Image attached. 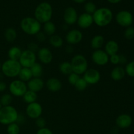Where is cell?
<instances>
[{
    "label": "cell",
    "instance_id": "23",
    "mask_svg": "<svg viewBox=\"0 0 134 134\" xmlns=\"http://www.w3.org/2000/svg\"><path fill=\"white\" fill-rule=\"evenodd\" d=\"M18 79L23 81L24 82H27L30 79L33 78L32 73H31L30 68H22L20 73L18 75Z\"/></svg>",
    "mask_w": 134,
    "mask_h": 134
},
{
    "label": "cell",
    "instance_id": "29",
    "mask_svg": "<svg viewBox=\"0 0 134 134\" xmlns=\"http://www.w3.org/2000/svg\"><path fill=\"white\" fill-rule=\"evenodd\" d=\"M22 98H23V100L25 103L30 104V103L37 102V94L36 92H34L31 91V90H27L26 92L24 94Z\"/></svg>",
    "mask_w": 134,
    "mask_h": 134
},
{
    "label": "cell",
    "instance_id": "40",
    "mask_svg": "<svg viewBox=\"0 0 134 134\" xmlns=\"http://www.w3.org/2000/svg\"><path fill=\"white\" fill-rule=\"evenodd\" d=\"M35 37H36L37 40L39 42H40V43H43L47 39V35L43 31H40L38 34L35 35Z\"/></svg>",
    "mask_w": 134,
    "mask_h": 134
},
{
    "label": "cell",
    "instance_id": "46",
    "mask_svg": "<svg viewBox=\"0 0 134 134\" xmlns=\"http://www.w3.org/2000/svg\"><path fill=\"white\" fill-rule=\"evenodd\" d=\"M65 50H66V52L68 54L73 53V51H74V48H73V46L70 45V44L66 47V49Z\"/></svg>",
    "mask_w": 134,
    "mask_h": 134
},
{
    "label": "cell",
    "instance_id": "48",
    "mask_svg": "<svg viewBox=\"0 0 134 134\" xmlns=\"http://www.w3.org/2000/svg\"><path fill=\"white\" fill-rule=\"evenodd\" d=\"M75 3H78V4H81V3H83L86 1V0H73Z\"/></svg>",
    "mask_w": 134,
    "mask_h": 134
},
{
    "label": "cell",
    "instance_id": "35",
    "mask_svg": "<svg viewBox=\"0 0 134 134\" xmlns=\"http://www.w3.org/2000/svg\"><path fill=\"white\" fill-rule=\"evenodd\" d=\"M124 69H125L126 74L128 75L129 77H134V61L128 63Z\"/></svg>",
    "mask_w": 134,
    "mask_h": 134
},
{
    "label": "cell",
    "instance_id": "2",
    "mask_svg": "<svg viewBox=\"0 0 134 134\" xmlns=\"http://www.w3.org/2000/svg\"><path fill=\"white\" fill-rule=\"evenodd\" d=\"M53 15L52 7L49 3L42 2L36 7L34 11V18L41 24L51 21Z\"/></svg>",
    "mask_w": 134,
    "mask_h": 134
},
{
    "label": "cell",
    "instance_id": "3",
    "mask_svg": "<svg viewBox=\"0 0 134 134\" xmlns=\"http://www.w3.org/2000/svg\"><path fill=\"white\" fill-rule=\"evenodd\" d=\"M20 28L25 34L29 35H35L41 30V24L34 17H25L20 23Z\"/></svg>",
    "mask_w": 134,
    "mask_h": 134
},
{
    "label": "cell",
    "instance_id": "20",
    "mask_svg": "<svg viewBox=\"0 0 134 134\" xmlns=\"http://www.w3.org/2000/svg\"><path fill=\"white\" fill-rule=\"evenodd\" d=\"M105 51L109 56L116 54L119 51V45L115 40L108 41L105 44Z\"/></svg>",
    "mask_w": 134,
    "mask_h": 134
},
{
    "label": "cell",
    "instance_id": "51",
    "mask_svg": "<svg viewBox=\"0 0 134 134\" xmlns=\"http://www.w3.org/2000/svg\"><path fill=\"white\" fill-rule=\"evenodd\" d=\"M133 82H134V80H133Z\"/></svg>",
    "mask_w": 134,
    "mask_h": 134
},
{
    "label": "cell",
    "instance_id": "27",
    "mask_svg": "<svg viewBox=\"0 0 134 134\" xmlns=\"http://www.w3.org/2000/svg\"><path fill=\"white\" fill-rule=\"evenodd\" d=\"M49 44L56 48H59L64 44V40L59 35L54 34L49 37Z\"/></svg>",
    "mask_w": 134,
    "mask_h": 134
},
{
    "label": "cell",
    "instance_id": "34",
    "mask_svg": "<svg viewBox=\"0 0 134 134\" xmlns=\"http://www.w3.org/2000/svg\"><path fill=\"white\" fill-rule=\"evenodd\" d=\"M87 82H86L85 79L83 78H81L80 77L79 79L77 81V82L75 83V85H74V86L75 87V88L77 89L79 91H84L85 90H86V88L88 86Z\"/></svg>",
    "mask_w": 134,
    "mask_h": 134
},
{
    "label": "cell",
    "instance_id": "43",
    "mask_svg": "<svg viewBox=\"0 0 134 134\" xmlns=\"http://www.w3.org/2000/svg\"><path fill=\"white\" fill-rule=\"evenodd\" d=\"M25 120H26V118L24 117V116L22 114L18 113V118H17V120L16 122L20 125V124H23V123H24Z\"/></svg>",
    "mask_w": 134,
    "mask_h": 134
},
{
    "label": "cell",
    "instance_id": "49",
    "mask_svg": "<svg viewBox=\"0 0 134 134\" xmlns=\"http://www.w3.org/2000/svg\"><path fill=\"white\" fill-rule=\"evenodd\" d=\"M1 65H2V64H1V61H0V71H1Z\"/></svg>",
    "mask_w": 134,
    "mask_h": 134
},
{
    "label": "cell",
    "instance_id": "11",
    "mask_svg": "<svg viewBox=\"0 0 134 134\" xmlns=\"http://www.w3.org/2000/svg\"><path fill=\"white\" fill-rule=\"evenodd\" d=\"M26 113L29 118L31 119H36L41 116L43 113V107L38 102L27 104L26 109Z\"/></svg>",
    "mask_w": 134,
    "mask_h": 134
},
{
    "label": "cell",
    "instance_id": "16",
    "mask_svg": "<svg viewBox=\"0 0 134 134\" xmlns=\"http://www.w3.org/2000/svg\"><path fill=\"white\" fill-rule=\"evenodd\" d=\"M77 25L81 29L89 28L94 23L93 17L92 14L84 13L79 16L77 21Z\"/></svg>",
    "mask_w": 134,
    "mask_h": 134
},
{
    "label": "cell",
    "instance_id": "4",
    "mask_svg": "<svg viewBox=\"0 0 134 134\" xmlns=\"http://www.w3.org/2000/svg\"><path fill=\"white\" fill-rule=\"evenodd\" d=\"M22 66L19 62L8 59L1 65V71L2 74L8 78H14L18 77Z\"/></svg>",
    "mask_w": 134,
    "mask_h": 134
},
{
    "label": "cell",
    "instance_id": "17",
    "mask_svg": "<svg viewBox=\"0 0 134 134\" xmlns=\"http://www.w3.org/2000/svg\"><path fill=\"white\" fill-rule=\"evenodd\" d=\"M115 122H116V127L121 129H126L129 128L132 125L133 119L132 116L128 114H122L118 116Z\"/></svg>",
    "mask_w": 134,
    "mask_h": 134
},
{
    "label": "cell",
    "instance_id": "32",
    "mask_svg": "<svg viewBox=\"0 0 134 134\" xmlns=\"http://www.w3.org/2000/svg\"><path fill=\"white\" fill-rule=\"evenodd\" d=\"M20 132V125L16 122L9 124L7 127V132L8 134H19Z\"/></svg>",
    "mask_w": 134,
    "mask_h": 134
},
{
    "label": "cell",
    "instance_id": "10",
    "mask_svg": "<svg viewBox=\"0 0 134 134\" xmlns=\"http://www.w3.org/2000/svg\"><path fill=\"white\" fill-rule=\"evenodd\" d=\"M92 60L96 65L104 66L109 62V56L104 50H96L92 54Z\"/></svg>",
    "mask_w": 134,
    "mask_h": 134
},
{
    "label": "cell",
    "instance_id": "50",
    "mask_svg": "<svg viewBox=\"0 0 134 134\" xmlns=\"http://www.w3.org/2000/svg\"><path fill=\"white\" fill-rule=\"evenodd\" d=\"M2 107H3L2 105H1V103H0V109H1V108H2Z\"/></svg>",
    "mask_w": 134,
    "mask_h": 134
},
{
    "label": "cell",
    "instance_id": "15",
    "mask_svg": "<svg viewBox=\"0 0 134 134\" xmlns=\"http://www.w3.org/2000/svg\"><path fill=\"white\" fill-rule=\"evenodd\" d=\"M37 53V57L41 64L47 65L51 64L53 60V54L51 50L48 48L43 47L39 48Z\"/></svg>",
    "mask_w": 134,
    "mask_h": 134
},
{
    "label": "cell",
    "instance_id": "36",
    "mask_svg": "<svg viewBox=\"0 0 134 134\" xmlns=\"http://www.w3.org/2000/svg\"><path fill=\"white\" fill-rule=\"evenodd\" d=\"M124 37L128 40H132L134 38V27L130 26L126 28L124 31Z\"/></svg>",
    "mask_w": 134,
    "mask_h": 134
},
{
    "label": "cell",
    "instance_id": "19",
    "mask_svg": "<svg viewBox=\"0 0 134 134\" xmlns=\"http://www.w3.org/2000/svg\"><path fill=\"white\" fill-rule=\"evenodd\" d=\"M46 87L52 92H57L62 89V83L56 77H51L46 82Z\"/></svg>",
    "mask_w": 134,
    "mask_h": 134
},
{
    "label": "cell",
    "instance_id": "31",
    "mask_svg": "<svg viewBox=\"0 0 134 134\" xmlns=\"http://www.w3.org/2000/svg\"><path fill=\"white\" fill-rule=\"evenodd\" d=\"M13 102V96L10 94H3L0 97V103L2 105L3 107L10 105Z\"/></svg>",
    "mask_w": 134,
    "mask_h": 134
},
{
    "label": "cell",
    "instance_id": "47",
    "mask_svg": "<svg viewBox=\"0 0 134 134\" xmlns=\"http://www.w3.org/2000/svg\"><path fill=\"white\" fill-rule=\"evenodd\" d=\"M122 1V0H107V1L111 4H117L121 2Z\"/></svg>",
    "mask_w": 134,
    "mask_h": 134
},
{
    "label": "cell",
    "instance_id": "13",
    "mask_svg": "<svg viewBox=\"0 0 134 134\" xmlns=\"http://www.w3.org/2000/svg\"><path fill=\"white\" fill-rule=\"evenodd\" d=\"M83 39V34L80 30L73 29L67 33L65 35V41L70 45L79 44Z\"/></svg>",
    "mask_w": 134,
    "mask_h": 134
},
{
    "label": "cell",
    "instance_id": "41",
    "mask_svg": "<svg viewBox=\"0 0 134 134\" xmlns=\"http://www.w3.org/2000/svg\"><path fill=\"white\" fill-rule=\"evenodd\" d=\"M109 62L113 65H118L119 64V54L112 55L109 56Z\"/></svg>",
    "mask_w": 134,
    "mask_h": 134
},
{
    "label": "cell",
    "instance_id": "33",
    "mask_svg": "<svg viewBox=\"0 0 134 134\" xmlns=\"http://www.w3.org/2000/svg\"><path fill=\"white\" fill-rule=\"evenodd\" d=\"M84 9H85V13L92 15L94 12L96 10L97 8L94 3L92 2V1H88V2H86L85 4Z\"/></svg>",
    "mask_w": 134,
    "mask_h": 134
},
{
    "label": "cell",
    "instance_id": "1",
    "mask_svg": "<svg viewBox=\"0 0 134 134\" xmlns=\"http://www.w3.org/2000/svg\"><path fill=\"white\" fill-rule=\"evenodd\" d=\"M94 23L98 27H106L110 24L113 18L112 10L107 7H100L97 9L92 14Z\"/></svg>",
    "mask_w": 134,
    "mask_h": 134
},
{
    "label": "cell",
    "instance_id": "28",
    "mask_svg": "<svg viewBox=\"0 0 134 134\" xmlns=\"http://www.w3.org/2000/svg\"><path fill=\"white\" fill-rule=\"evenodd\" d=\"M31 73H32L33 77H36V78H41L43 75V68L41 64L40 63L35 62L32 66L30 68Z\"/></svg>",
    "mask_w": 134,
    "mask_h": 134
},
{
    "label": "cell",
    "instance_id": "30",
    "mask_svg": "<svg viewBox=\"0 0 134 134\" xmlns=\"http://www.w3.org/2000/svg\"><path fill=\"white\" fill-rule=\"evenodd\" d=\"M59 70H60V73L65 75H69V74L73 73L71 62H63L59 65Z\"/></svg>",
    "mask_w": 134,
    "mask_h": 134
},
{
    "label": "cell",
    "instance_id": "39",
    "mask_svg": "<svg viewBox=\"0 0 134 134\" xmlns=\"http://www.w3.org/2000/svg\"><path fill=\"white\" fill-rule=\"evenodd\" d=\"M39 47H38V44L37 43H34V42H31L30 43L27 45V50L31 51V52H34V53H36L39 51Z\"/></svg>",
    "mask_w": 134,
    "mask_h": 134
},
{
    "label": "cell",
    "instance_id": "21",
    "mask_svg": "<svg viewBox=\"0 0 134 134\" xmlns=\"http://www.w3.org/2000/svg\"><path fill=\"white\" fill-rule=\"evenodd\" d=\"M126 75L125 69L122 66H116L111 72V77L113 81H119L124 78Z\"/></svg>",
    "mask_w": 134,
    "mask_h": 134
},
{
    "label": "cell",
    "instance_id": "42",
    "mask_svg": "<svg viewBox=\"0 0 134 134\" xmlns=\"http://www.w3.org/2000/svg\"><path fill=\"white\" fill-rule=\"evenodd\" d=\"M37 134H53V132L48 128H43L38 130Z\"/></svg>",
    "mask_w": 134,
    "mask_h": 134
},
{
    "label": "cell",
    "instance_id": "9",
    "mask_svg": "<svg viewBox=\"0 0 134 134\" xmlns=\"http://www.w3.org/2000/svg\"><path fill=\"white\" fill-rule=\"evenodd\" d=\"M36 54L27 49L22 51L18 62L22 68H30L36 62Z\"/></svg>",
    "mask_w": 134,
    "mask_h": 134
},
{
    "label": "cell",
    "instance_id": "26",
    "mask_svg": "<svg viewBox=\"0 0 134 134\" xmlns=\"http://www.w3.org/2000/svg\"><path fill=\"white\" fill-rule=\"evenodd\" d=\"M4 37L9 43H13L17 37V32L13 27H8L4 32Z\"/></svg>",
    "mask_w": 134,
    "mask_h": 134
},
{
    "label": "cell",
    "instance_id": "37",
    "mask_svg": "<svg viewBox=\"0 0 134 134\" xmlns=\"http://www.w3.org/2000/svg\"><path fill=\"white\" fill-rule=\"evenodd\" d=\"M79 78L80 75H79L76 74V73H73H73H71V74H69V75H68V82H69V83L71 85H73V86H74V85H75L76 82H77V81L79 79Z\"/></svg>",
    "mask_w": 134,
    "mask_h": 134
},
{
    "label": "cell",
    "instance_id": "18",
    "mask_svg": "<svg viewBox=\"0 0 134 134\" xmlns=\"http://www.w3.org/2000/svg\"><path fill=\"white\" fill-rule=\"evenodd\" d=\"M26 85H27V90L37 93L43 90L44 86V82L41 78L33 77L26 83Z\"/></svg>",
    "mask_w": 134,
    "mask_h": 134
},
{
    "label": "cell",
    "instance_id": "14",
    "mask_svg": "<svg viewBox=\"0 0 134 134\" xmlns=\"http://www.w3.org/2000/svg\"><path fill=\"white\" fill-rule=\"evenodd\" d=\"M78 17L79 15L77 11L75 8L72 7L66 8L64 10V20L66 25L71 26V25H73L77 23Z\"/></svg>",
    "mask_w": 134,
    "mask_h": 134
},
{
    "label": "cell",
    "instance_id": "45",
    "mask_svg": "<svg viewBox=\"0 0 134 134\" xmlns=\"http://www.w3.org/2000/svg\"><path fill=\"white\" fill-rule=\"evenodd\" d=\"M7 88V85L6 82L3 81H0V92H3L4 91H5Z\"/></svg>",
    "mask_w": 134,
    "mask_h": 134
},
{
    "label": "cell",
    "instance_id": "38",
    "mask_svg": "<svg viewBox=\"0 0 134 134\" xmlns=\"http://www.w3.org/2000/svg\"><path fill=\"white\" fill-rule=\"evenodd\" d=\"M35 124L39 128V129H41V128H45L47 122H46V120L44 118L40 116V117L35 119Z\"/></svg>",
    "mask_w": 134,
    "mask_h": 134
},
{
    "label": "cell",
    "instance_id": "44",
    "mask_svg": "<svg viewBox=\"0 0 134 134\" xmlns=\"http://www.w3.org/2000/svg\"><path fill=\"white\" fill-rule=\"evenodd\" d=\"M127 58L125 55L124 54H119V64L124 65L127 63Z\"/></svg>",
    "mask_w": 134,
    "mask_h": 134
},
{
    "label": "cell",
    "instance_id": "24",
    "mask_svg": "<svg viewBox=\"0 0 134 134\" xmlns=\"http://www.w3.org/2000/svg\"><path fill=\"white\" fill-rule=\"evenodd\" d=\"M22 51L20 47L17 46H14L10 48L8 51L7 55L9 59L13 60H17L18 61L21 54H22Z\"/></svg>",
    "mask_w": 134,
    "mask_h": 134
},
{
    "label": "cell",
    "instance_id": "22",
    "mask_svg": "<svg viewBox=\"0 0 134 134\" xmlns=\"http://www.w3.org/2000/svg\"><path fill=\"white\" fill-rule=\"evenodd\" d=\"M105 44V39L102 35H96L92 38L90 41V47L94 51L99 50L103 47Z\"/></svg>",
    "mask_w": 134,
    "mask_h": 134
},
{
    "label": "cell",
    "instance_id": "5",
    "mask_svg": "<svg viewBox=\"0 0 134 134\" xmlns=\"http://www.w3.org/2000/svg\"><path fill=\"white\" fill-rule=\"evenodd\" d=\"M18 116V111L11 105L3 107L0 109V124L8 126L12 123L16 122Z\"/></svg>",
    "mask_w": 134,
    "mask_h": 134
},
{
    "label": "cell",
    "instance_id": "25",
    "mask_svg": "<svg viewBox=\"0 0 134 134\" xmlns=\"http://www.w3.org/2000/svg\"><path fill=\"white\" fill-rule=\"evenodd\" d=\"M43 32L47 35V36H52L54 35L56 31V27L54 23L52 21H48L46 23L43 24Z\"/></svg>",
    "mask_w": 134,
    "mask_h": 134
},
{
    "label": "cell",
    "instance_id": "12",
    "mask_svg": "<svg viewBox=\"0 0 134 134\" xmlns=\"http://www.w3.org/2000/svg\"><path fill=\"white\" fill-rule=\"evenodd\" d=\"M82 78L86 81L88 85H96L98 83L101 79V74L99 71L94 68H90L83 74Z\"/></svg>",
    "mask_w": 134,
    "mask_h": 134
},
{
    "label": "cell",
    "instance_id": "8",
    "mask_svg": "<svg viewBox=\"0 0 134 134\" xmlns=\"http://www.w3.org/2000/svg\"><path fill=\"white\" fill-rule=\"evenodd\" d=\"M115 20L119 26L126 28L132 26L133 24V16L130 11L122 10L119 11L116 14Z\"/></svg>",
    "mask_w": 134,
    "mask_h": 134
},
{
    "label": "cell",
    "instance_id": "6",
    "mask_svg": "<svg viewBox=\"0 0 134 134\" xmlns=\"http://www.w3.org/2000/svg\"><path fill=\"white\" fill-rule=\"evenodd\" d=\"M72 70L73 73L81 75H83L88 69V63L85 56L82 54H76L72 58L71 61Z\"/></svg>",
    "mask_w": 134,
    "mask_h": 134
},
{
    "label": "cell",
    "instance_id": "7",
    "mask_svg": "<svg viewBox=\"0 0 134 134\" xmlns=\"http://www.w3.org/2000/svg\"><path fill=\"white\" fill-rule=\"evenodd\" d=\"M9 90L13 96L22 97L27 90V85L20 80L16 79L9 84Z\"/></svg>",
    "mask_w": 134,
    "mask_h": 134
}]
</instances>
